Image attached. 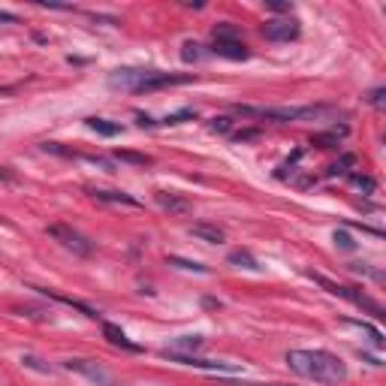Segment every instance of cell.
I'll return each mask as SVG.
<instances>
[{
  "mask_svg": "<svg viewBox=\"0 0 386 386\" xmlns=\"http://www.w3.org/2000/svg\"><path fill=\"white\" fill-rule=\"evenodd\" d=\"M287 365H290V371H296L299 377L314 380V383L338 386L347 380L344 362H341L335 353H329V350H290Z\"/></svg>",
  "mask_w": 386,
  "mask_h": 386,
  "instance_id": "obj_1",
  "label": "cell"
},
{
  "mask_svg": "<svg viewBox=\"0 0 386 386\" xmlns=\"http://www.w3.org/2000/svg\"><path fill=\"white\" fill-rule=\"evenodd\" d=\"M235 112L244 118H262L278 121V124H296V121H332L341 112L335 106H235Z\"/></svg>",
  "mask_w": 386,
  "mask_h": 386,
  "instance_id": "obj_2",
  "label": "cell"
},
{
  "mask_svg": "<svg viewBox=\"0 0 386 386\" xmlns=\"http://www.w3.org/2000/svg\"><path fill=\"white\" fill-rule=\"evenodd\" d=\"M311 280H314V284H320L323 290H326V293L341 296V299H350L353 305H359V308H365V311L371 314V317H377V320H383V317H386L380 305H377L374 299H368L365 293H356L353 287H341V284H335V280H329V278H323V275H314V271H311Z\"/></svg>",
  "mask_w": 386,
  "mask_h": 386,
  "instance_id": "obj_3",
  "label": "cell"
},
{
  "mask_svg": "<svg viewBox=\"0 0 386 386\" xmlns=\"http://www.w3.org/2000/svg\"><path fill=\"white\" fill-rule=\"evenodd\" d=\"M46 233H49L55 242L64 244L67 251H73L76 257H91V253L96 251V244L87 239V235H82L78 230H73V226H67V224H51Z\"/></svg>",
  "mask_w": 386,
  "mask_h": 386,
  "instance_id": "obj_4",
  "label": "cell"
},
{
  "mask_svg": "<svg viewBox=\"0 0 386 386\" xmlns=\"http://www.w3.org/2000/svg\"><path fill=\"white\" fill-rule=\"evenodd\" d=\"M64 368H67V371L82 374L85 380H91L96 386H124L121 380H115V374H112L109 368H103L100 362H94V359H67Z\"/></svg>",
  "mask_w": 386,
  "mask_h": 386,
  "instance_id": "obj_5",
  "label": "cell"
},
{
  "mask_svg": "<svg viewBox=\"0 0 386 386\" xmlns=\"http://www.w3.org/2000/svg\"><path fill=\"white\" fill-rule=\"evenodd\" d=\"M302 31L299 19H293V15H284V19H269L266 24H262V37L271 40V42H290L296 40Z\"/></svg>",
  "mask_w": 386,
  "mask_h": 386,
  "instance_id": "obj_6",
  "label": "cell"
},
{
  "mask_svg": "<svg viewBox=\"0 0 386 386\" xmlns=\"http://www.w3.org/2000/svg\"><path fill=\"white\" fill-rule=\"evenodd\" d=\"M163 356L169 359V362H178V365H190V368H205V371H242L239 362H217V359H199L193 353H169V350H163Z\"/></svg>",
  "mask_w": 386,
  "mask_h": 386,
  "instance_id": "obj_7",
  "label": "cell"
},
{
  "mask_svg": "<svg viewBox=\"0 0 386 386\" xmlns=\"http://www.w3.org/2000/svg\"><path fill=\"white\" fill-rule=\"evenodd\" d=\"M193 82V76H178V73H160V69H148L142 85L136 87V94H151L160 91V87H172V85H187Z\"/></svg>",
  "mask_w": 386,
  "mask_h": 386,
  "instance_id": "obj_8",
  "label": "cell"
},
{
  "mask_svg": "<svg viewBox=\"0 0 386 386\" xmlns=\"http://www.w3.org/2000/svg\"><path fill=\"white\" fill-rule=\"evenodd\" d=\"M208 55H217V58H226V60H248L251 58V51L248 46H244L242 40H235V42H226V40H215V46Z\"/></svg>",
  "mask_w": 386,
  "mask_h": 386,
  "instance_id": "obj_9",
  "label": "cell"
},
{
  "mask_svg": "<svg viewBox=\"0 0 386 386\" xmlns=\"http://www.w3.org/2000/svg\"><path fill=\"white\" fill-rule=\"evenodd\" d=\"M94 199H100V203H112V205H130V208H139L142 203L139 199H133L130 193H124V190H96V187H91L87 190Z\"/></svg>",
  "mask_w": 386,
  "mask_h": 386,
  "instance_id": "obj_10",
  "label": "cell"
},
{
  "mask_svg": "<svg viewBox=\"0 0 386 386\" xmlns=\"http://www.w3.org/2000/svg\"><path fill=\"white\" fill-rule=\"evenodd\" d=\"M103 335H106V341L109 344H115V347H124V350H130V353H139V347L136 341H130L127 335H124V329H118L115 323H103Z\"/></svg>",
  "mask_w": 386,
  "mask_h": 386,
  "instance_id": "obj_11",
  "label": "cell"
},
{
  "mask_svg": "<svg viewBox=\"0 0 386 386\" xmlns=\"http://www.w3.org/2000/svg\"><path fill=\"white\" fill-rule=\"evenodd\" d=\"M193 239H199V242H208V244H221L226 235L221 226H212V224H190V230H187Z\"/></svg>",
  "mask_w": 386,
  "mask_h": 386,
  "instance_id": "obj_12",
  "label": "cell"
},
{
  "mask_svg": "<svg viewBox=\"0 0 386 386\" xmlns=\"http://www.w3.org/2000/svg\"><path fill=\"white\" fill-rule=\"evenodd\" d=\"M157 205L160 208H166V212H172V215H187L190 212V203L187 199H181V196H175V193H166V190H160L157 193Z\"/></svg>",
  "mask_w": 386,
  "mask_h": 386,
  "instance_id": "obj_13",
  "label": "cell"
},
{
  "mask_svg": "<svg viewBox=\"0 0 386 386\" xmlns=\"http://www.w3.org/2000/svg\"><path fill=\"white\" fill-rule=\"evenodd\" d=\"M87 130H94L96 136H118L121 124H115V121H106V118H87Z\"/></svg>",
  "mask_w": 386,
  "mask_h": 386,
  "instance_id": "obj_14",
  "label": "cell"
},
{
  "mask_svg": "<svg viewBox=\"0 0 386 386\" xmlns=\"http://www.w3.org/2000/svg\"><path fill=\"white\" fill-rule=\"evenodd\" d=\"M205 58H208V51H205L203 42L187 40V42L181 46V60H187V64H196V60H205Z\"/></svg>",
  "mask_w": 386,
  "mask_h": 386,
  "instance_id": "obj_15",
  "label": "cell"
},
{
  "mask_svg": "<svg viewBox=\"0 0 386 386\" xmlns=\"http://www.w3.org/2000/svg\"><path fill=\"white\" fill-rule=\"evenodd\" d=\"M233 262V266H239V269H248V271H260V262L253 260V253L251 251H230V257H226Z\"/></svg>",
  "mask_w": 386,
  "mask_h": 386,
  "instance_id": "obj_16",
  "label": "cell"
},
{
  "mask_svg": "<svg viewBox=\"0 0 386 386\" xmlns=\"http://www.w3.org/2000/svg\"><path fill=\"white\" fill-rule=\"evenodd\" d=\"M203 344H205V338H199V335H181V338L172 341L169 353H187V350H199Z\"/></svg>",
  "mask_w": 386,
  "mask_h": 386,
  "instance_id": "obj_17",
  "label": "cell"
},
{
  "mask_svg": "<svg viewBox=\"0 0 386 386\" xmlns=\"http://www.w3.org/2000/svg\"><path fill=\"white\" fill-rule=\"evenodd\" d=\"M215 40H226V42H235V40H242V33H239V28L235 24H230V22H221L215 28Z\"/></svg>",
  "mask_w": 386,
  "mask_h": 386,
  "instance_id": "obj_18",
  "label": "cell"
},
{
  "mask_svg": "<svg viewBox=\"0 0 386 386\" xmlns=\"http://www.w3.org/2000/svg\"><path fill=\"white\" fill-rule=\"evenodd\" d=\"M190 118H196V109H181V112H175V115H166L163 121H157L154 127H172V124H181V121H190Z\"/></svg>",
  "mask_w": 386,
  "mask_h": 386,
  "instance_id": "obj_19",
  "label": "cell"
},
{
  "mask_svg": "<svg viewBox=\"0 0 386 386\" xmlns=\"http://www.w3.org/2000/svg\"><path fill=\"white\" fill-rule=\"evenodd\" d=\"M115 160H121V163H136V166H148V163H151V157L133 154V151H115Z\"/></svg>",
  "mask_w": 386,
  "mask_h": 386,
  "instance_id": "obj_20",
  "label": "cell"
},
{
  "mask_svg": "<svg viewBox=\"0 0 386 386\" xmlns=\"http://www.w3.org/2000/svg\"><path fill=\"white\" fill-rule=\"evenodd\" d=\"M169 266H178L184 271H199V275H208L205 266H199V262H193V260H181V257H169Z\"/></svg>",
  "mask_w": 386,
  "mask_h": 386,
  "instance_id": "obj_21",
  "label": "cell"
},
{
  "mask_svg": "<svg viewBox=\"0 0 386 386\" xmlns=\"http://www.w3.org/2000/svg\"><path fill=\"white\" fill-rule=\"evenodd\" d=\"M215 130V133H230V127H233V118H226V115H221V118H212V124H208Z\"/></svg>",
  "mask_w": 386,
  "mask_h": 386,
  "instance_id": "obj_22",
  "label": "cell"
},
{
  "mask_svg": "<svg viewBox=\"0 0 386 386\" xmlns=\"http://www.w3.org/2000/svg\"><path fill=\"white\" fill-rule=\"evenodd\" d=\"M22 362L28 365V368H33V371H42V374H51V368L49 365H42V359H37V356H22Z\"/></svg>",
  "mask_w": 386,
  "mask_h": 386,
  "instance_id": "obj_23",
  "label": "cell"
},
{
  "mask_svg": "<svg viewBox=\"0 0 386 386\" xmlns=\"http://www.w3.org/2000/svg\"><path fill=\"white\" fill-rule=\"evenodd\" d=\"M335 244H338V248H344V251H353L356 248V242L350 239L344 230H335Z\"/></svg>",
  "mask_w": 386,
  "mask_h": 386,
  "instance_id": "obj_24",
  "label": "cell"
},
{
  "mask_svg": "<svg viewBox=\"0 0 386 386\" xmlns=\"http://www.w3.org/2000/svg\"><path fill=\"white\" fill-rule=\"evenodd\" d=\"M350 181H353L356 187H362V190H368V193L374 190V181H371V178H365V175H350Z\"/></svg>",
  "mask_w": 386,
  "mask_h": 386,
  "instance_id": "obj_25",
  "label": "cell"
},
{
  "mask_svg": "<svg viewBox=\"0 0 386 386\" xmlns=\"http://www.w3.org/2000/svg\"><path fill=\"white\" fill-rule=\"evenodd\" d=\"M368 103H371V106H380V103H383V87H374V91L368 94Z\"/></svg>",
  "mask_w": 386,
  "mask_h": 386,
  "instance_id": "obj_26",
  "label": "cell"
},
{
  "mask_svg": "<svg viewBox=\"0 0 386 386\" xmlns=\"http://www.w3.org/2000/svg\"><path fill=\"white\" fill-rule=\"evenodd\" d=\"M269 10H271V12H287V15H290V12H293V6H290V3H278V0H271V3H269Z\"/></svg>",
  "mask_w": 386,
  "mask_h": 386,
  "instance_id": "obj_27",
  "label": "cell"
},
{
  "mask_svg": "<svg viewBox=\"0 0 386 386\" xmlns=\"http://www.w3.org/2000/svg\"><path fill=\"white\" fill-rule=\"evenodd\" d=\"M257 136H260V130H242V133H235L239 142H244V139H257Z\"/></svg>",
  "mask_w": 386,
  "mask_h": 386,
  "instance_id": "obj_28",
  "label": "cell"
},
{
  "mask_svg": "<svg viewBox=\"0 0 386 386\" xmlns=\"http://www.w3.org/2000/svg\"><path fill=\"white\" fill-rule=\"evenodd\" d=\"M0 22H3V24H15V22H19V15H12V12H3V10H0Z\"/></svg>",
  "mask_w": 386,
  "mask_h": 386,
  "instance_id": "obj_29",
  "label": "cell"
},
{
  "mask_svg": "<svg viewBox=\"0 0 386 386\" xmlns=\"http://www.w3.org/2000/svg\"><path fill=\"white\" fill-rule=\"evenodd\" d=\"M3 181H12V172L6 169V166H0V184H3Z\"/></svg>",
  "mask_w": 386,
  "mask_h": 386,
  "instance_id": "obj_30",
  "label": "cell"
},
{
  "mask_svg": "<svg viewBox=\"0 0 386 386\" xmlns=\"http://www.w3.org/2000/svg\"><path fill=\"white\" fill-rule=\"evenodd\" d=\"M248 386H287V383H248Z\"/></svg>",
  "mask_w": 386,
  "mask_h": 386,
  "instance_id": "obj_31",
  "label": "cell"
}]
</instances>
